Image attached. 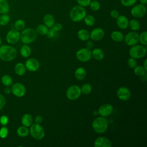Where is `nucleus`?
Returning a JSON list of instances; mask_svg holds the SVG:
<instances>
[{"label":"nucleus","mask_w":147,"mask_h":147,"mask_svg":"<svg viewBox=\"0 0 147 147\" xmlns=\"http://www.w3.org/2000/svg\"><path fill=\"white\" fill-rule=\"evenodd\" d=\"M35 30L40 35H46L48 31V28L44 24H39L36 28Z\"/></svg>","instance_id":"31"},{"label":"nucleus","mask_w":147,"mask_h":147,"mask_svg":"<svg viewBox=\"0 0 147 147\" xmlns=\"http://www.w3.org/2000/svg\"><path fill=\"white\" fill-rule=\"evenodd\" d=\"M52 28L56 32H59L62 29L63 26L60 23H55L52 26Z\"/></svg>","instance_id":"46"},{"label":"nucleus","mask_w":147,"mask_h":147,"mask_svg":"<svg viewBox=\"0 0 147 147\" xmlns=\"http://www.w3.org/2000/svg\"><path fill=\"white\" fill-rule=\"evenodd\" d=\"M29 133L30 136L35 140H40L45 136V131L40 124H32L29 129Z\"/></svg>","instance_id":"6"},{"label":"nucleus","mask_w":147,"mask_h":147,"mask_svg":"<svg viewBox=\"0 0 147 147\" xmlns=\"http://www.w3.org/2000/svg\"><path fill=\"white\" fill-rule=\"evenodd\" d=\"M110 16L112 18L114 19H117L118 17L119 16V13L117 10L113 9L110 11Z\"/></svg>","instance_id":"47"},{"label":"nucleus","mask_w":147,"mask_h":147,"mask_svg":"<svg viewBox=\"0 0 147 147\" xmlns=\"http://www.w3.org/2000/svg\"><path fill=\"white\" fill-rule=\"evenodd\" d=\"M57 32H56V31L54 30L52 28H51L49 29H48V32H47V33L46 35L47 36V37H48V38H53V37L56 36Z\"/></svg>","instance_id":"44"},{"label":"nucleus","mask_w":147,"mask_h":147,"mask_svg":"<svg viewBox=\"0 0 147 147\" xmlns=\"http://www.w3.org/2000/svg\"><path fill=\"white\" fill-rule=\"evenodd\" d=\"M4 92L6 94H9L11 92V88H10L9 87H6L5 89H4Z\"/></svg>","instance_id":"50"},{"label":"nucleus","mask_w":147,"mask_h":147,"mask_svg":"<svg viewBox=\"0 0 147 147\" xmlns=\"http://www.w3.org/2000/svg\"><path fill=\"white\" fill-rule=\"evenodd\" d=\"M81 92L84 94H89L92 91V86L88 83L84 84L80 87Z\"/></svg>","instance_id":"37"},{"label":"nucleus","mask_w":147,"mask_h":147,"mask_svg":"<svg viewBox=\"0 0 147 147\" xmlns=\"http://www.w3.org/2000/svg\"><path fill=\"white\" fill-rule=\"evenodd\" d=\"M121 3L125 7H131L136 4L137 0H120Z\"/></svg>","instance_id":"39"},{"label":"nucleus","mask_w":147,"mask_h":147,"mask_svg":"<svg viewBox=\"0 0 147 147\" xmlns=\"http://www.w3.org/2000/svg\"><path fill=\"white\" fill-rule=\"evenodd\" d=\"M44 24L48 28H51L55 23V18L51 14H47L43 17Z\"/></svg>","instance_id":"19"},{"label":"nucleus","mask_w":147,"mask_h":147,"mask_svg":"<svg viewBox=\"0 0 147 147\" xmlns=\"http://www.w3.org/2000/svg\"><path fill=\"white\" fill-rule=\"evenodd\" d=\"M17 133L18 136L21 137H25L29 134V129L28 127L22 125L17 129Z\"/></svg>","instance_id":"28"},{"label":"nucleus","mask_w":147,"mask_h":147,"mask_svg":"<svg viewBox=\"0 0 147 147\" xmlns=\"http://www.w3.org/2000/svg\"><path fill=\"white\" fill-rule=\"evenodd\" d=\"M129 21L127 17L124 15H119L116 19L117 25L121 29H126L128 27Z\"/></svg>","instance_id":"18"},{"label":"nucleus","mask_w":147,"mask_h":147,"mask_svg":"<svg viewBox=\"0 0 147 147\" xmlns=\"http://www.w3.org/2000/svg\"><path fill=\"white\" fill-rule=\"evenodd\" d=\"M25 22L23 20L18 19L14 23V28L18 31H22L25 29Z\"/></svg>","instance_id":"33"},{"label":"nucleus","mask_w":147,"mask_h":147,"mask_svg":"<svg viewBox=\"0 0 147 147\" xmlns=\"http://www.w3.org/2000/svg\"><path fill=\"white\" fill-rule=\"evenodd\" d=\"M10 10V6L7 0H0V14H7Z\"/></svg>","instance_id":"25"},{"label":"nucleus","mask_w":147,"mask_h":147,"mask_svg":"<svg viewBox=\"0 0 147 147\" xmlns=\"http://www.w3.org/2000/svg\"><path fill=\"white\" fill-rule=\"evenodd\" d=\"M146 62H147V59H145L144 63V66H142L144 67V68L147 71V68H146Z\"/></svg>","instance_id":"51"},{"label":"nucleus","mask_w":147,"mask_h":147,"mask_svg":"<svg viewBox=\"0 0 147 147\" xmlns=\"http://www.w3.org/2000/svg\"><path fill=\"white\" fill-rule=\"evenodd\" d=\"M10 21V16L7 14H3L0 16V25L6 26Z\"/></svg>","instance_id":"36"},{"label":"nucleus","mask_w":147,"mask_h":147,"mask_svg":"<svg viewBox=\"0 0 147 147\" xmlns=\"http://www.w3.org/2000/svg\"><path fill=\"white\" fill-rule=\"evenodd\" d=\"M74 75L76 79L81 80L85 78L86 76V71L83 67H78L75 69Z\"/></svg>","instance_id":"22"},{"label":"nucleus","mask_w":147,"mask_h":147,"mask_svg":"<svg viewBox=\"0 0 147 147\" xmlns=\"http://www.w3.org/2000/svg\"><path fill=\"white\" fill-rule=\"evenodd\" d=\"M111 39L117 42H120L123 41V38H124V36L123 34L119 31H114L111 33Z\"/></svg>","instance_id":"26"},{"label":"nucleus","mask_w":147,"mask_h":147,"mask_svg":"<svg viewBox=\"0 0 147 147\" xmlns=\"http://www.w3.org/2000/svg\"><path fill=\"white\" fill-rule=\"evenodd\" d=\"M129 55L131 57L138 59L144 57L146 54V48L143 45L136 44L130 48Z\"/></svg>","instance_id":"5"},{"label":"nucleus","mask_w":147,"mask_h":147,"mask_svg":"<svg viewBox=\"0 0 147 147\" xmlns=\"http://www.w3.org/2000/svg\"><path fill=\"white\" fill-rule=\"evenodd\" d=\"M83 20L85 24L88 26H92L94 25L96 22L95 17L92 15H86Z\"/></svg>","instance_id":"30"},{"label":"nucleus","mask_w":147,"mask_h":147,"mask_svg":"<svg viewBox=\"0 0 147 147\" xmlns=\"http://www.w3.org/2000/svg\"><path fill=\"white\" fill-rule=\"evenodd\" d=\"M35 123L37 124H41L42 122V117L41 115H37L34 119Z\"/></svg>","instance_id":"48"},{"label":"nucleus","mask_w":147,"mask_h":147,"mask_svg":"<svg viewBox=\"0 0 147 147\" xmlns=\"http://www.w3.org/2000/svg\"><path fill=\"white\" fill-rule=\"evenodd\" d=\"M78 5L86 7L88 6L91 0H76Z\"/></svg>","instance_id":"42"},{"label":"nucleus","mask_w":147,"mask_h":147,"mask_svg":"<svg viewBox=\"0 0 147 147\" xmlns=\"http://www.w3.org/2000/svg\"><path fill=\"white\" fill-rule=\"evenodd\" d=\"M117 95L118 98L123 101H126L129 100L131 96V93L129 88H127L126 87H119L117 91Z\"/></svg>","instance_id":"15"},{"label":"nucleus","mask_w":147,"mask_h":147,"mask_svg":"<svg viewBox=\"0 0 147 147\" xmlns=\"http://www.w3.org/2000/svg\"><path fill=\"white\" fill-rule=\"evenodd\" d=\"M140 3L146 5L147 3V0H139Z\"/></svg>","instance_id":"52"},{"label":"nucleus","mask_w":147,"mask_h":147,"mask_svg":"<svg viewBox=\"0 0 147 147\" xmlns=\"http://www.w3.org/2000/svg\"><path fill=\"white\" fill-rule=\"evenodd\" d=\"M81 94L80 87L77 85H72L67 90L66 96L68 99L74 100L77 99Z\"/></svg>","instance_id":"9"},{"label":"nucleus","mask_w":147,"mask_h":147,"mask_svg":"<svg viewBox=\"0 0 147 147\" xmlns=\"http://www.w3.org/2000/svg\"><path fill=\"white\" fill-rule=\"evenodd\" d=\"M139 41L142 45L146 46L147 45V32H142L140 35H139Z\"/></svg>","instance_id":"38"},{"label":"nucleus","mask_w":147,"mask_h":147,"mask_svg":"<svg viewBox=\"0 0 147 147\" xmlns=\"http://www.w3.org/2000/svg\"><path fill=\"white\" fill-rule=\"evenodd\" d=\"M146 13V7L145 5L138 3L133 5L130 10L131 15L136 18H141Z\"/></svg>","instance_id":"7"},{"label":"nucleus","mask_w":147,"mask_h":147,"mask_svg":"<svg viewBox=\"0 0 147 147\" xmlns=\"http://www.w3.org/2000/svg\"><path fill=\"white\" fill-rule=\"evenodd\" d=\"M78 37L82 41H87L90 38V32L85 29H82L78 32Z\"/></svg>","instance_id":"24"},{"label":"nucleus","mask_w":147,"mask_h":147,"mask_svg":"<svg viewBox=\"0 0 147 147\" xmlns=\"http://www.w3.org/2000/svg\"><path fill=\"white\" fill-rule=\"evenodd\" d=\"M76 57L81 62H87L92 57L91 51L87 48H81L76 52Z\"/></svg>","instance_id":"8"},{"label":"nucleus","mask_w":147,"mask_h":147,"mask_svg":"<svg viewBox=\"0 0 147 147\" xmlns=\"http://www.w3.org/2000/svg\"><path fill=\"white\" fill-rule=\"evenodd\" d=\"M6 41L10 44H14L20 40V32L16 29L10 30L6 36Z\"/></svg>","instance_id":"11"},{"label":"nucleus","mask_w":147,"mask_h":147,"mask_svg":"<svg viewBox=\"0 0 147 147\" xmlns=\"http://www.w3.org/2000/svg\"><path fill=\"white\" fill-rule=\"evenodd\" d=\"M1 44H2V38L0 36V45H1Z\"/></svg>","instance_id":"54"},{"label":"nucleus","mask_w":147,"mask_h":147,"mask_svg":"<svg viewBox=\"0 0 147 147\" xmlns=\"http://www.w3.org/2000/svg\"><path fill=\"white\" fill-rule=\"evenodd\" d=\"M139 34L135 31L127 33L124 37V41L128 46H133L139 42Z\"/></svg>","instance_id":"10"},{"label":"nucleus","mask_w":147,"mask_h":147,"mask_svg":"<svg viewBox=\"0 0 147 147\" xmlns=\"http://www.w3.org/2000/svg\"><path fill=\"white\" fill-rule=\"evenodd\" d=\"M105 36V31L100 28H96L90 33V38L95 41L102 40Z\"/></svg>","instance_id":"16"},{"label":"nucleus","mask_w":147,"mask_h":147,"mask_svg":"<svg viewBox=\"0 0 147 147\" xmlns=\"http://www.w3.org/2000/svg\"><path fill=\"white\" fill-rule=\"evenodd\" d=\"M26 69L30 72H35L40 68L39 61L34 58L28 59L25 64Z\"/></svg>","instance_id":"13"},{"label":"nucleus","mask_w":147,"mask_h":147,"mask_svg":"<svg viewBox=\"0 0 147 147\" xmlns=\"http://www.w3.org/2000/svg\"><path fill=\"white\" fill-rule=\"evenodd\" d=\"M26 69L25 64L22 63H18L14 67V72L19 76L24 75L26 72Z\"/></svg>","instance_id":"23"},{"label":"nucleus","mask_w":147,"mask_h":147,"mask_svg":"<svg viewBox=\"0 0 147 147\" xmlns=\"http://www.w3.org/2000/svg\"><path fill=\"white\" fill-rule=\"evenodd\" d=\"M93 114H94V115H95V116H96V115H99L98 111H95V110L93 111Z\"/></svg>","instance_id":"53"},{"label":"nucleus","mask_w":147,"mask_h":147,"mask_svg":"<svg viewBox=\"0 0 147 147\" xmlns=\"http://www.w3.org/2000/svg\"><path fill=\"white\" fill-rule=\"evenodd\" d=\"M11 90V92L17 97H22L26 93V88L21 83H16L12 84Z\"/></svg>","instance_id":"12"},{"label":"nucleus","mask_w":147,"mask_h":147,"mask_svg":"<svg viewBox=\"0 0 147 147\" xmlns=\"http://www.w3.org/2000/svg\"><path fill=\"white\" fill-rule=\"evenodd\" d=\"M31 49L27 45L25 44L22 45L20 49V54L23 57H28L31 54Z\"/></svg>","instance_id":"29"},{"label":"nucleus","mask_w":147,"mask_h":147,"mask_svg":"<svg viewBox=\"0 0 147 147\" xmlns=\"http://www.w3.org/2000/svg\"><path fill=\"white\" fill-rule=\"evenodd\" d=\"M92 56L96 60L100 61L102 60L105 57V53L103 51L99 48H95L91 51Z\"/></svg>","instance_id":"20"},{"label":"nucleus","mask_w":147,"mask_h":147,"mask_svg":"<svg viewBox=\"0 0 147 147\" xmlns=\"http://www.w3.org/2000/svg\"><path fill=\"white\" fill-rule=\"evenodd\" d=\"M113 111V107L109 103L103 104L101 105L98 110L99 115L103 117H106L109 116L110 114H111Z\"/></svg>","instance_id":"14"},{"label":"nucleus","mask_w":147,"mask_h":147,"mask_svg":"<svg viewBox=\"0 0 147 147\" xmlns=\"http://www.w3.org/2000/svg\"><path fill=\"white\" fill-rule=\"evenodd\" d=\"M94 145L95 147H111L112 143L107 138L105 137H99L95 139Z\"/></svg>","instance_id":"17"},{"label":"nucleus","mask_w":147,"mask_h":147,"mask_svg":"<svg viewBox=\"0 0 147 147\" xmlns=\"http://www.w3.org/2000/svg\"><path fill=\"white\" fill-rule=\"evenodd\" d=\"M127 65L130 68L133 69L137 65V62L136 59L130 57L127 60Z\"/></svg>","instance_id":"41"},{"label":"nucleus","mask_w":147,"mask_h":147,"mask_svg":"<svg viewBox=\"0 0 147 147\" xmlns=\"http://www.w3.org/2000/svg\"><path fill=\"white\" fill-rule=\"evenodd\" d=\"M6 103V100L5 96L0 94V110L2 109L5 106Z\"/></svg>","instance_id":"45"},{"label":"nucleus","mask_w":147,"mask_h":147,"mask_svg":"<svg viewBox=\"0 0 147 147\" xmlns=\"http://www.w3.org/2000/svg\"><path fill=\"white\" fill-rule=\"evenodd\" d=\"M140 22L136 19H133L129 21L128 26L129 28L133 31H137L140 28Z\"/></svg>","instance_id":"27"},{"label":"nucleus","mask_w":147,"mask_h":147,"mask_svg":"<svg viewBox=\"0 0 147 147\" xmlns=\"http://www.w3.org/2000/svg\"><path fill=\"white\" fill-rule=\"evenodd\" d=\"M17 52L15 48L9 45H0V59L3 61H10L17 56Z\"/></svg>","instance_id":"1"},{"label":"nucleus","mask_w":147,"mask_h":147,"mask_svg":"<svg viewBox=\"0 0 147 147\" xmlns=\"http://www.w3.org/2000/svg\"><path fill=\"white\" fill-rule=\"evenodd\" d=\"M134 69V73L136 75L138 76H142L145 74H146V71L144 68L141 65H137Z\"/></svg>","instance_id":"34"},{"label":"nucleus","mask_w":147,"mask_h":147,"mask_svg":"<svg viewBox=\"0 0 147 147\" xmlns=\"http://www.w3.org/2000/svg\"><path fill=\"white\" fill-rule=\"evenodd\" d=\"M108 121L105 117H96L92 122V126L94 130L99 134H102L106 132L108 128Z\"/></svg>","instance_id":"3"},{"label":"nucleus","mask_w":147,"mask_h":147,"mask_svg":"<svg viewBox=\"0 0 147 147\" xmlns=\"http://www.w3.org/2000/svg\"><path fill=\"white\" fill-rule=\"evenodd\" d=\"M33 117L29 114H25L21 118V123L23 126L29 127L33 123Z\"/></svg>","instance_id":"21"},{"label":"nucleus","mask_w":147,"mask_h":147,"mask_svg":"<svg viewBox=\"0 0 147 147\" xmlns=\"http://www.w3.org/2000/svg\"><path fill=\"white\" fill-rule=\"evenodd\" d=\"M88 6H89L90 9L94 11H96L99 10L100 8V3L99 1H98L96 0L91 1Z\"/></svg>","instance_id":"35"},{"label":"nucleus","mask_w":147,"mask_h":147,"mask_svg":"<svg viewBox=\"0 0 147 147\" xmlns=\"http://www.w3.org/2000/svg\"><path fill=\"white\" fill-rule=\"evenodd\" d=\"M86 48H87V49L91 50V49L93 48V47H94V44H93L92 41H87V42H86Z\"/></svg>","instance_id":"49"},{"label":"nucleus","mask_w":147,"mask_h":147,"mask_svg":"<svg viewBox=\"0 0 147 147\" xmlns=\"http://www.w3.org/2000/svg\"><path fill=\"white\" fill-rule=\"evenodd\" d=\"M9 133V130L7 127L3 126L0 129V137L1 138H5Z\"/></svg>","instance_id":"40"},{"label":"nucleus","mask_w":147,"mask_h":147,"mask_svg":"<svg viewBox=\"0 0 147 147\" xmlns=\"http://www.w3.org/2000/svg\"><path fill=\"white\" fill-rule=\"evenodd\" d=\"M9 122V119L8 117L5 115H3L2 116H1L0 117V123L2 125V126H5Z\"/></svg>","instance_id":"43"},{"label":"nucleus","mask_w":147,"mask_h":147,"mask_svg":"<svg viewBox=\"0 0 147 147\" xmlns=\"http://www.w3.org/2000/svg\"><path fill=\"white\" fill-rule=\"evenodd\" d=\"M1 82L6 87H10L13 84V79L9 75H4L1 78Z\"/></svg>","instance_id":"32"},{"label":"nucleus","mask_w":147,"mask_h":147,"mask_svg":"<svg viewBox=\"0 0 147 147\" xmlns=\"http://www.w3.org/2000/svg\"><path fill=\"white\" fill-rule=\"evenodd\" d=\"M86 15V11L84 7L75 5L72 7L69 13V16L72 21L78 22L82 21Z\"/></svg>","instance_id":"2"},{"label":"nucleus","mask_w":147,"mask_h":147,"mask_svg":"<svg viewBox=\"0 0 147 147\" xmlns=\"http://www.w3.org/2000/svg\"><path fill=\"white\" fill-rule=\"evenodd\" d=\"M37 36L36 31L32 28H25L20 33V39L22 43L29 44L35 41Z\"/></svg>","instance_id":"4"}]
</instances>
